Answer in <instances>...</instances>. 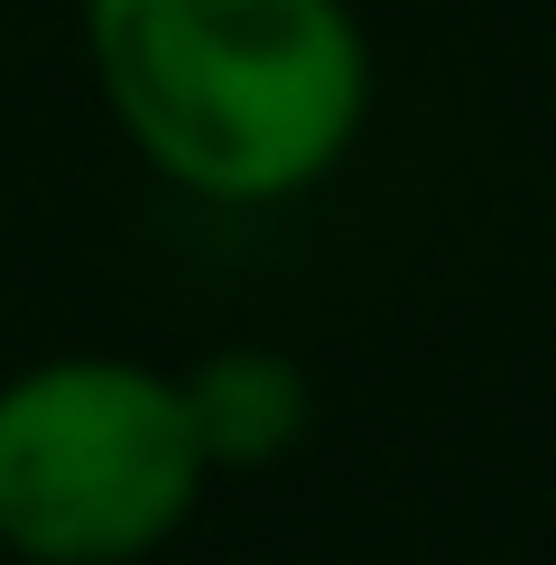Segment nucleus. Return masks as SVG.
Returning <instances> with one entry per match:
<instances>
[{
  "label": "nucleus",
  "mask_w": 556,
  "mask_h": 565,
  "mask_svg": "<svg viewBox=\"0 0 556 565\" xmlns=\"http://www.w3.org/2000/svg\"><path fill=\"white\" fill-rule=\"evenodd\" d=\"M84 65L130 149L223 214L316 195L381 84L343 0H84Z\"/></svg>",
  "instance_id": "f257e3e1"
},
{
  "label": "nucleus",
  "mask_w": 556,
  "mask_h": 565,
  "mask_svg": "<svg viewBox=\"0 0 556 565\" xmlns=\"http://www.w3.org/2000/svg\"><path fill=\"white\" fill-rule=\"evenodd\" d=\"M185 381L130 352H46L0 381V547L19 565H139L195 520Z\"/></svg>",
  "instance_id": "f03ea898"
},
{
  "label": "nucleus",
  "mask_w": 556,
  "mask_h": 565,
  "mask_svg": "<svg viewBox=\"0 0 556 565\" xmlns=\"http://www.w3.org/2000/svg\"><path fill=\"white\" fill-rule=\"evenodd\" d=\"M177 381H185V408H195V436H204L214 473H269L316 427V381L278 343H214Z\"/></svg>",
  "instance_id": "7ed1b4c3"
}]
</instances>
